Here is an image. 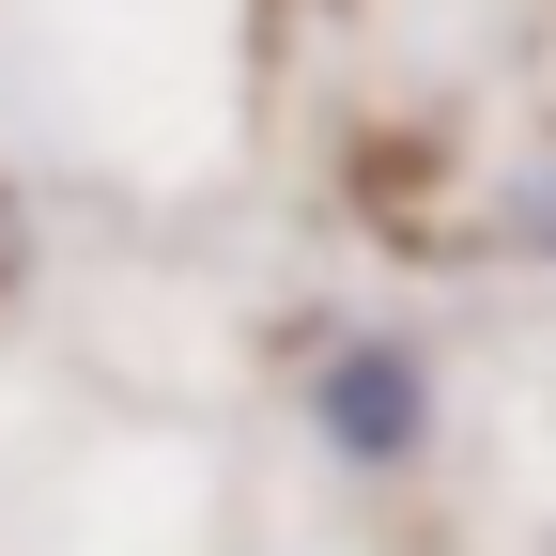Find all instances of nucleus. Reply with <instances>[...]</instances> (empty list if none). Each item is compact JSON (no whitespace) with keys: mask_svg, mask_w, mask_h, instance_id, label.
I'll return each mask as SVG.
<instances>
[{"mask_svg":"<svg viewBox=\"0 0 556 556\" xmlns=\"http://www.w3.org/2000/svg\"><path fill=\"white\" fill-rule=\"evenodd\" d=\"M309 417H325V448H340V464H402L417 433H433V387H417L402 340H356V356H325Z\"/></svg>","mask_w":556,"mask_h":556,"instance_id":"1","label":"nucleus"}]
</instances>
